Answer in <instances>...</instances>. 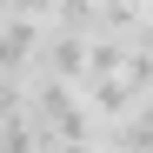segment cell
<instances>
[{"label":"cell","mask_w":153,"mask_h":153,"mask_svg":"<svg viewBox=\"0 0 153 153\" xmlns=\"http://www.w3.org/2000/svg\"><path fill=\"white\" fill-rule=\"evenodd\" d=\"M40 60H47V80H60V87L87 80V40L80 33H40Z\"/></svg>","instance_id":"1"},{"label":"cell","mask_w":153,"mask_h":153,"mask_svg":"<svg viewBox=\"0 0 153 153\" xmlns=\"http://www.w3.org/2000/svg\"><path fill=\"white\" fill-rule=\"evenodd\" d=\"M27 60H40V27L33 20H0V73H27Z\"/></svg>","instance_id":"2"},{"label":"cell","mask_w":153,"mask_h":153,"mask_svg":"<svg viewBox=\"0 0 153 153\" xmlns=\"http://www.w3.org/2000/svg\"><path fill=\"white\" fill-rule=\"evenodd\" d=\"M133 107H140V93L126 87L120 73H113V80H87V113H100V120H120V113H133Z\"/></svg>","instance_id":"3"},{"label":"cell","mask_w":153,"mask_h":153,"mask_svg":"<svg viewBox=\"0 0 153 153\" xmlns=\"http://www.w3.org/2000/svg\"><path fill=\"white\" fill-rule=\"evenodd\" d=\"M47 140H40V126L27 120V107L20 113H0V153H40Z\"/></svg>","instance_id":"4"},{"label":"cell","mask_w":153,"mask_h":153,"mask_svg":"<svg viewBox=\"0 0 153 153\" xmlns=\"http://www.w3.org/2000/svg\"><path fill=\"white\" fill-rule=\"evenodd\" d=\"M0 20H7V0H0Z\"/></svg>","instance_id":"5"},{"label":"cell","mask_w":153,"mask_h":153,"mask_svg":"<svg viewBox=\"0 0 153 153\" xmlns=\"http://www.w3.org/2000/svg\"><path fill=\"white\" fill-rule=\"evenodd\" d=\"M120 7H140V0H120Z\"/></svg>","instance_id":"6"},{"label":"cell","mask_w":153,"mask_h":153,"mask_svg":"<svg viewBox=\"0 0 153 153\" xmlns=\"http://www.w3.org/2000/svg\"><path fill=\"white\" fill-rule=\"evenodd\" d=\"M40 153H47V146H40Z\"/></svg>","instance_id":"7"}]
</instances>
